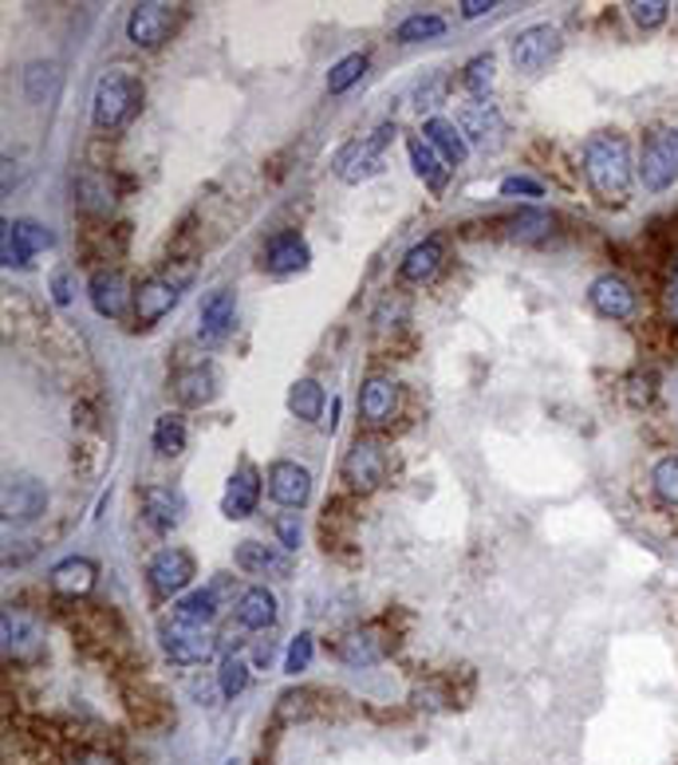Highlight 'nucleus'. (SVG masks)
Returning <instances> with one entry per match:
<instances>
[{"instance_id": "18", "label": "nucleus", "mask_w": 678, "mask_h": 765, "mask_svg": "<svg viewBox=\"0 0 678 765\" xmlns=\"http://www.w3.org/2000/svg\"><path fill=\"white\" fill-rule=\"evenodd\" d=\"M261 474L252 470L249 461H245L241 470L229 478L226 486V497H221V514L229 517V521H241V517H249L252 509H257V501H261Z\"/></svg>"}, {"instance_id": "15", "label": "nucleus", "mask_w": 678, "mask_h": 765, "mask_svg": "<svg viewBox=\"0 0 678 765\" xmlns=\"http://www.w3.org/2000/svg\"><path fill=\"white\" fill-rule=\"evenodd\" d=\"M175 305H178L175 280L150 277V280H142L139 292H134V320H139V328H154V324L162 320Z\"/></svg>"}, {"instance_id": "53", "label": "nucleus", "mask_w": 678, "mask_h": 765, "mask_svg": "<svg viewBox=\"0 0 678 765\" xmlns=\"http://www.w3.org/2000/svg\"><path fill=\"white\" fill-rule=\"evenodd\" d=\"M670 305H675V320H678V269H675V296H670Z\"/></svg>"}, {"instance_id": "17", "label": "nucleus", "mask_w": 678, "mask_h": 765, "mask_svg": "<svg viewBox=\"0 0 678 765\" xmlns=\"http://www.w3.org/2000/svg\"><path fill=\"white\" fill-rule=\"evenodd\" d=\"M359 410H363L367 427H387L399 415V387L383 375H371L363 383V395H359Z\"/></svg>"}, {"instance_id": "35", "label": "nucleus", "mask_w": 678, "mask_h": 765, "mask_svg": "<svg viewBox=\"0 0 678 765\" xmlns=\"http://www.w3.org/2000/svg\"><path fill=\"white\" fill-rule=\"evenodd\" d=\"M154 450L162 458H178L186 450V423L182 415H162L154 423Z\"/></svg>"}, {"instance_id": "45", "label": "nucleus", "mask_w": 678, "mask_h": 765, "mask_svg": "<svg viewBox=\"0 0 678 765\" xmlns=\"http://www.w3.org/2000/svg\"><path fill=\"white\" fill-rule=\"evenodd\" d=\"M272 533H277L280 548H288V553H292V548H300V537H305V533H300V517H296V514H280L277 521H272Z\"/></svg>"}, {"instance_id": "33", "label": "nucleus", "mask_w": 678, "mask_h": 765, "mask_svg": "<svg viewBox=\"0 0 678 765\" xmlns=\"http://www.w3.org/2000/svg\"><path fill=\"white\" fill-rule=\"evenodd\" d=\"M505 226H509L514 241H545L552 234V226H557V218L545 213V209H517V218H509Z\"/></svg>"}, {"instance_id": "31", "label": "nucleus", "mask_w": 678, "mask_h": 765, "mask_svg": "<svg viewBox=\"0 0 678 765\" xmlns=\"http://www.w3.org/2000/svg\"><path fill=\"white\" fill-rule=\"evenodd\" d=\"M60 83H63V71H60V63H52V60L32 63V68L24 71V91L32 103H52V99L60 96Z\"/></svg>"}, {"instance_id": "47", "label": "nucleus", "mask_w": 678, "mask_h": 765, "mask_svg": "<svg viewBox=\"0 0 678 765\" xmlns=\"http://www.w3.org/2000/svg\"><path fill=\"white\" fill-rule=\"evenodd\" d=\"M627 399H631L635 407H647V403L655 399V375H631V379H627Z\"/></svg>"}, {"instance_id": "9", "label": "nucleus", "mask_w": 678, "mask_h": 765, "mask_svg": "<svg viewBox=\"0 0 678 765\" xmlns=\"http://www.w3.org/2000/svg\"><path fill=\"white\" fill-rule=\"evenodd\" d=\"M175 32V9L170 4H134L127 20V36L134 48H158Z\"/></svg>"}, {"instance_id": "38", "label": "nucleus", "mask_w": 678, "mask_h": 765, "mask_svg": "<svg viewBox=\"0 0 678 765\" xmlns=\"http://www.w3.org/2000/svg\"><path fill=\"white\" fill-rule=\"evenodd\" d=\"M218 683H221V695L237 698L245 687H249V663H245L241 655H226V659H221V670H218Z\"/></svg>"}, {"instance_id": "6", "label": "nucleus", "mask_w": 678, "mask_h": 765, "mask_svg": "<svg viewBox=\"0 0 678 765\" xmlns=\"http://www.w3.org/2000/svg\"><path fill=\"white\" fill-rule=\"evenodd\" d=\"M56 237L48 234V226L32 218H20V221H4V234H0V261L9 269H24L32 261L36 252L52 249Z\"/></svg>"}, {"instance_id": "52", "label": "nucleus", "mask_w": 678, "mask_h": 765, "mask_svg": "<svg viewBox=\"0 0 678 765\" xmlns=\"http://www.w3.org/2000/svg\"><path fill=\"white\" fill-rule=\"evenodd\" d=\"M252 663H257V667H269V663H272V644H257V652H252Z\"/></svg>"}, {"instance_id": "19", "label": "nucleus", "mask_w": 678, "mask_h": 765, "mask_svg": "<svg viewBox=\"0 0 678 765\" xmlns=\"http://www.w3.org/2000/svg\"><path fill=\"white\" fill-rule=\"evenodd\" d=\"M142 514H147V525L158 533H170L182 525V514H186V501L178 489L170 486H147L142 489Z\"/></svg>"}, {"instance_id": "3", "label": "nucleus", "mask_w": 678, "mask_h": 765, "mask_svg": "<svg viewBox=\"0 0 678 765\" xmlns=\"http://www.w3.org/2000/svg\"><path fill=\"white\" fill-rule=\"evenodd\" d=\"M391 139H395V122H383V127H379L371 139L348 142V147L336 155V162H331V166H336V175L343 178V182H351V186L375 178L379 170H383V150H387V142H391Z\"/></svg>"}, {"instance_id": "30", "label": "nucleus", "mask_w": 678, "mask_h": 765, "mask_svg": "<svg viewBox=\"0 0 678 765\" xmlns=\"http://www.w3.org/2000/svg\"><path fill=\"white\" fill-rule=\"evenodd\" d=\"M407 150H410V162H415V175L422 178V182H430V190H442L446 175H450V166L442 162V155H438L427 139H418V135L407 142Z\"/></svg>"}, {"instance_id": "51", "label": "nucleus", "mask_w": 678, "mask_h": 765, "mask_svg": "<svg viewBox=\"0 0 678 765\" xmlns=\"http://www.w3.org/2000/svg\"><path fill=\"white\" fill-rule=\"evenodd\" d=\"M52 292H56V305H68V300H71V280H68V272H56V277H52Z\"/></svg>"}, {"instance_id": "41", "label": "nucleus", "mask_w": 678, "mask_h": 765, "mask_svg": "<svg viewBox=\"0 0 678 765\" xmlns=\"http://www.w3.org/2000/svg\"><path fill=\"white\" fill-rule=\"evenodd\" d=\"M493 56H478V60L466 63V76H461V83L473 91V96H486L489 88H493Z\"/></svg>"}, {"instance_id": "26", "label": "nucleus", "mask_w": 678, "mask_h": 765, "mask_svg": "<svg viewBox=\"0 0 678 765\" xmlns=\"http://www.w3.org/2000/svg\"><path fill=\"white\" fill-rule=\"evenodd\" d=\"M175 395L186 403V407H206V403H213V395H218V371L209 364L190 367V371H182L175 379Z\"/></svg>"}, {"instance_id": "49", "label": "nucleus", "mask_w": 678, "mask_h": 765, "mask_svg": "<svg viewBox=\"0 0 678 765\" xmlns=\"http://www.w3.org/2000/svg\"><path fill=\"white\" fill-rule=\"evenodd\" d=\"M63 765H119V757L99 754V749H83V754L68 757V762H63Z\"/></svg>"}, {"instance_id": "32", "label": "nucleus", "mask_w": 678, "mask_h": 765, "mask_svg": "<svg viewBox=\"0 0 678 765\" xmlns=\"http://www.w3.org/2000/svg\"><path fill=\"white\" fill-rule=\"evenodd\" d=\"M461 135H470L473 142H493L501 135V115L493 103H470L461 111Z\"/></svg>"}, {"instance_id": "21", "label": "nucleus", "mask_w": 678, "mask_h": 765, "mask_svg": "<svg viewBox=\"0 0 678 765\" xmlns=\"http://www.w3.org/2000/svg\"><path fill=\"white\" fill-rule=\"evenodd\" d=\"M233 316H237V296L229 292V288L213 292L206 305H201V339H206V344L226 339L229 331H233Z\"/></svg>"}, {"instance_id": "16", "label": "nucleus", "mask_w": 678, "mask_h": 765, "mask_svg": "<svg viewBox=\"0 0 678 765\" xmlns=\"http://www.w3.org/2000/svg\"><path fill=\"white\" fill-rule=\"evenodd\" d=\"M391 652V639H387L383 627H356V632H348L343 639H339V659L348 663V667H371V663H379L383 655Z\"/></svg>"}, {"instance_id": "5", "label": "nucleus", "mask_w": 678, "mask_h": 765, "mask_svg": "<svg viewBox=\"0 0 678 765\" xmlns=\"http://www.w3.org/2000/svg\"><path fill=\"white\" fill-rule=\"evenodd\" d=\"M162 647H166V655H170L175 663H182V667H198V663L213 659L218 639H213L209 627L175 616L170 624H162Z\"/></svg>"}, {"instance_id": "43", "label": "nucleus", "mask_w": 678, "mask_h": 765, "mask_svg": "<svg viewBox=\"0 0 678 765\" xmlns=\"http://www.w3.org/2000/svg\"><path fill=\"white\" fill-rule=\"evenodd\" d=\"M308 663H312V635L300 632L292 639V647H288V655H285V670H288V675H300V670H308Z\"/></svg>"}, {"instance_id": "2", "label": "nucleus", "mask_w": 678, "mask_h": 765, "mask_svg": "<svg viewBox=\"0 0 678 765\" xmlns=\"http://www.w3.org/2000/svg\"><path fill=\"white\" fill-rule=\"evenodd\" d=\"M142 107V83L127 71H107L96 83V99H91V122L99 131H122L127 122L139 115Z\"/></svg>"}, {"instance_id": "37", "label": "nucleus", "mask_w": 678, "mask_h": 765, "mask_svg": "<svg viewBox=\"0 0 678 765\" xmlns=\"http://www.w3.org/2000/svg\"><path fill=\"white\" fill-rule=\"evenodd\" d=\"M363 71H367V56H359V52L343 56V60L328 71V91H331V96H343V91L356 88L359 79H363Z\"/></svg>"}, {"instance_id": "34", "label": "nucleus", "mask_w": 678, "mask_h": 765, "mask_svg": "<svg viewBox=\"0 0 678 765\" xmlns=\"http://www.w3.org/2000/svg\"><path fill=\"white\" fill-rule=\"evenodd\" d=\"M288 410H292L296 418H305V423H316L323 410V387L316 379H296L292 387H288Z\"/></svg>"}, {"instance_id": "20", "label": "nucleus", "mask_w": 678, "mask_h": 765, "mask_svg": "<svg viewBox=\"0 0 678 765\" xmlns=\"http://www.w3.org/2000/svg\"><path fill=\"white\" fill-rule=\"evenodd\" d=\"M48 509V489L32 478H20L4 486V517L9 521H36Z\"/></svg>"}, {"instance_id": "4", "label": "nucleus", "mask_w": 678, "mask_h": 765, "mask_svg": "<svg viewBox=\"0 0 678 765\" xmlns=\"http://www.w3.org/2000/svg\"><path fill=\"white\" fill-rule=\"evenodd\" d=\"M639 178L651 193H662L678 182V131L659 127L647 135L644 155H639Z\"/></svg>"}, {"instance_id": "23", "label": "nucleus", "mask_w": 678, "mask_h": 765, "mask_svg": "<svg viewBox=\"0 0 678 765\" xmlns=\"http://www.w3.org/2000/svg\"><path fill=\"white\" fill-rule=\"evenodd\" d=\"M237 624L249 627V632H265V627L277 624V596L269 588H245L241 600H237Z\"/></svg>"}, {"instance_id": "24", "label": "nucleus", "mask_w": 678, "mask_h": 765, "mask_svg": "<svg viewBox=\"0 0 678 765\" xmlns=\"http://www.w3.org/2000/svg\"><path fill=\"white\" fill-rule=\"evenodd\" d=\"M99 580V568L88 557H68L52 568V588L60 596H88Z\"/></svg>"}, {"instance_id": "28", "label": "nucleus", "mask_w": 678, "mask_h": 765, "mask_svg": "<svg viewBox=\"0 0 678 765\" xmlns=\"http://www.w3.org/2000/svg\"><path fill=\"white\" fill-rule=\"evenodd\" d=\"M438 265H442V241H438V237H427V241L415 245V249L402 257V280L422 285V280L435 277Z\"/></svg>"}, {"instance_id": "40", "label": "nucleus", "mask_w": 678, "mask_h": 765, "mask_svg": "<svg viewBox=\"0 0 678 765\" xmlns=\"http://www.w3.org/2000/svg\"><path fill=\"white\" fill-rule=\"evenodd\" d=\"M651 481H655V494H659V501L678 505V458H662L659 466H655Z\"/></svg>"}, {"instance_id": "10", "label": "nucleus", "mask_w": 678, "mask_h": 765, "mask_svg": "<svg viewBox=\"0 0 678 765\" xmlns=\"http://www.w3.org/2000/svg\"><path fill=\"white\" fill-rule=\"evenodd\" d=\"M147 576H150V588L154 592L175 596V592H182L186 584L198 576V568H193V557L186 553V548H162V553L150 560Z\"/></svg>"}, {"instance_id": "36", "label": "nucleus", "mask_w": 678, "mask_h": 765, "mask_svg": "<svg viewBox=\"0 0 678 765\" xmlns=\"http://www.w3.org/2000/svg\"><path fill=\"white\" fill-rule=\"evenodd\" d=\"M446 32V20L435 12H415L399 24V40L402 44H422V40H438Z\"/></svg>"}, {"instance_id": "48", "label": "nucleus", "mask_w": 678, "mask_h": 765, "mask_svg": "<svg viewBox=\"0 0 678 765\" xmlns=\"http://www.w3.org/2000/svg\"><path fill=\"white\" fill-rule=\"evenodd\" d=\"M442 91H446V79H430L427 88H418V111H422V107H438L442 103Z\"/></svg>"}, {"instance_id": "42", "label": "nucleus", "mask_w": 678, "mask_h": 765, "mask_svg": "<svg viewBox=\"0 0 678 765\" xmlns=\"http://www.w3.org/2000/svg\"><path fill=\"white\" fill-rule=\"evenodd\" d=\"M667 9H670V4H662V0H635V4H631V20L639 28H647V32H651V28H659L662 20H667Z\"/></svg>"}, {"instance_id": "54", "label": "nucleus", "mask_w": 678, "mask_h": 765, "mask_svg": "<svg viewBox=\"0 0 678 765\" xmlns=\"http://www.w3.org/2000/svg\"><path fill=\"white\" fill-rule=\"evenodd\" d=\"M229 765H237V762H229Z\"/></svg>"}, {"instance_id": "1", "label": "nucleus", "mask_w": 678, "mask_h": 765, "mask_svg": "<svg viewBox=\"0 0 678 765\" xmlns=\"http://www.w3.org/2000/svg\"><path fill=\"white\" fill-rule=\"evenodd\" d=\"M584 178L604 206H624L635 186L631 142L619 131H600L584 142Z\"/></svg>"}, {"instance_id": "13", "label": "nucleus", "mask_w": 678, "mask_h": 765, "mask_svg": "<svg viewBox=\"0 0 678 765\" xmlns=\"http://www.w3.org/2000/svg\"><path fill=\"white\" fill-rule=\"evenodd\" d=\"M237 568L249 576H292V557H288V548H277V545H261V540H241L233 553Z\"/></svg>"}, {"instance_id": "14", "label": "nucleus", "mask_w": 678, "mask_h": 765, "mask_svg": "<svg viewBox=\"0 0 678 765\" xmlns=\"http://www.w3.org/2000/svg\"><path fill=\"white\" fill-rule=\"evenodd\" d=\"M88 292H91V305H96V312L107 316V320H119V316L134 305L131 285H127V277H122V272H114V269H99L96 277H91Z\"/></svg>"}, {"instance_id": "11", "label": "nucleus", "mask_w": 678, "mask_h": 765, "mask_svg": "<svg viewBox=\"0 0 678 765\" xmlns=\"http://www.w3.org/2000/svg\"><path fill=\"white\" fill-rule=\"evenodd\" d=\"M265 481H269L272 501H280L285 509H300L312 497V474L305 466H296V461H272Z\"/></svg>"}, {"instance_id": "12", "label": "nucleus", "mask_w": 678, "mask_h": 765, "mask_svg": "<svg viewBox=\"0 0 678 765\" xmlns=\"http://www.w3.org/2000/svg\"><path fill=\"white\" fill-rule=\"evenodd\" d=\"M588 300H591V308L600 316H608V320H631L635 316V288L627 285L624 277H611V272L591 280Z\"/></svg>"}, {"instance_id": "44", "label": "nucleus", "mask_w": 678, "mask_h": 765, "mask_svg": "<svg viewBox=\"0 0 678 765\" xmlns=\"http://www.w3.org/2000/svg\"><path fill=\"white\" fill-rule=\"evenodd\" d=\"M316 698V691H288L285 698H280V722H292V718H305L308 714V703Z\"/></svg>"}, {"instance_id": "7", "label": "nucleus", "mask_w": 678, "mask_h": 765, "mask_svg": "<svg viewBox=\"0 0 678 765\" xmlns=\"http://www.w3.org/2000/svg\"><path fill=\"white\" fill-rule=\"evenodd\" d=\"M560 48H565V36H560V28H552V24L525 28V32L514 40L517 71H525V76H540V71H545L548 63L560 56Z\"/></svg>"}, {"instance_id": "8", "label": "nucleus", "mask_w": 678, "mask_h": 765, "mask_svg": "<svg viewBox=\"0 0 678 765\" xmlns=\"http://www.w3.org/2000/svg\"><path fill=\"white\" fill-rule=\"evenodd\" d=\"M387 474V454L375 438H356L343 454V481H348L356 494H371L379 489Z\"/></svg>"}, {"instance_id": "29", "label": "nucleus", "mask_w": 678, "mask_h": 765, "mask_svg": "<svg viewBox=\"0 0 678 765\" xmlns=\"http://www.w3.org/2000/svg\"><path fill=\"white\" fill-rule=\"evenodd\" d=\"M305 265H308V245L296 234L277 237V241H269V249H265V269H272V272H300Z\"/></svg>"}, {"instance_id": "22", "label": "nucleus", "mask_w": 678, "mask_h": 765, "mask_svg": "<svg viewBox=\"0 0 678 765\" xmlns=\"http://www.w3.org/2000/svg\"><path fill=\"white\" fill-rule=\"evenodd\" d=\"M233 588V580H213L209 588H198V592H190V596H182L178 600V616L182 619H190V624H201V627H209L213 619H218V612H221V596Z\"/></svg>"}, {"instance_id": "46", "label": "nucleus", "mask_w": 678, "mask_h": 765, "mask_svg": "<svg viewBox=\"0 0 678 765\" xmlns=\"http://www.w3.org/2000/svg\"><path fill=\"white\" fill-rule=\"evenodd\" d=\"M501 193L505 198H540L545 193V186L537 182V178H525V175H514L501 182Z\"/></svg>"}, {"instance_id": "25", "label": "nucleus", "mask_w": 678, "mask_h": 765, "mask_svg": "<svg viewBox=\"0 0 678 765\" xmlns=\"http://www.w3.org/2000/svg\"><path fill=\"white\" fill-rule=\"evenodd\" d=\"M0 635H4V655L9 659H32L36 655V627L32 619H24L17 608H4V616H0Z\"/></svg>"}, {"instance_id": "39", "label": "nucleus", "mask_w": 678, "mask_h": 765, "mask_svg": "<svg viewBox=\"0 0 678 765\" xmlns=\"http://www.w3.org/2000/svg\"><path fill=\"white\" fill-rule=\"evenodd\" d=\"M76 193H79V206L91 209V213H103V209H111V190H107L103 178L83 175L76 182Z\"/></svg>"}, {"instance_id": "27", "label": "nucleus", "mask_w": 678, "mask_h": 765, "mask_svg": "<svg viewBox=\"0 0 678 765\" xmlns=\"http://www.w3.org/2000/svg\"><path fill=\"white\" fill-rule=\"evenodd\" d=\"M422 139H427L430 147L442 155L446 166L466 162V135H461V127H453L450 119H427V127H422Z\"/></svg>"}, {"instance_id": "50", "label": "nucleus", "mask_w": 678, "mask_h": 765, "mask_svg": "<svg viewBox=\"0 0 678 765\" xmlns=\"http://www.w3.org/2000/svg\"><path fill=\"white\" fill-rule=\"evenodd\" d=\"M489 9H497L493 0H466V4H461V17H466V20H478V17H486Z\"/></svg>"}]
</instances>
